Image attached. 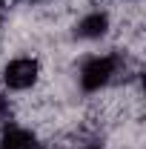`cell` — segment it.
Returning a JSON list of instances; mask_svg holds the SVG:
<instances>
[{
  "label": "cell",
  "mask_w": 146,
  "mask_h": 149,
  "mask_svg": "<svg viewBox=\"0 0 146 149\" xmlns=\"http://www.w3.org/2000/svg\"><path fill=\"white\" fill-rule=\"evenodd\" d=\"M37 80V63L23 57V60H12L9 69H6V83L12 89H26Z\"/></svg>",
  "instance_id": "cell-1"
},
{
  "label": "cell",
  "mask_w": 146,
  "mask_h": 149,
  "mask_svg": "<svg viewBox=\"0 0 146 149\" xmlns=\"http://www.w3.org/2000/svg\"><path fill=\"white\" fill-rule=\"evenodd\" d=\"M112 69H115V57H97V60H92L86 63V69H83V89H100L106 80H109Z\"/></svg>",
  "instance_id": "cell-2"
},
{
  "label": "cell",
  "mask_w": 146,
  "mask_h": 149,
  "mask_svg": "<svg viewBox=\"0 0 146 149\" xmlns=\"http://www.w3.org/2000/svg\"><path fill=\"white\" fill-rule=\"evenodd\" d=\"M106 26H109L106 15L95 12V15H89V17L80 20V26H77V35H83V37H100L103 32H106Z\"/></svg>",
  "instance_id": "cell-3"
},
{
  "label": "cell",
  "mask_w": 146,
  "mask_h": 149,
  "mask_svg": "<svg viewBox=\"0 0 146 149\" xmlns=\"http://www.w3.org/2000/svg\"><path fill=\"white\" fill-rule=\"evenodd\" d=\"M6 112H9V103H6V100H3V97H0V120H3V118H6Z\"/></svg>",
  "instance_id": "cell-5"
},
{
  "label": "cell",
  "mask_w": 146,
  "mask_h": 149,
  "mask_svg": "<svg viewBox=\"0 0 146 149\" xmlns=\"http://www.w3.org/2000/svg\"><path fill=\"white\" fill-rule=\"evenodd\" d=\"M3 149H35V138L26 129H9L3 135Z\"/></svg>",
  "instance_id": "cell-4"
}]
</instances>
